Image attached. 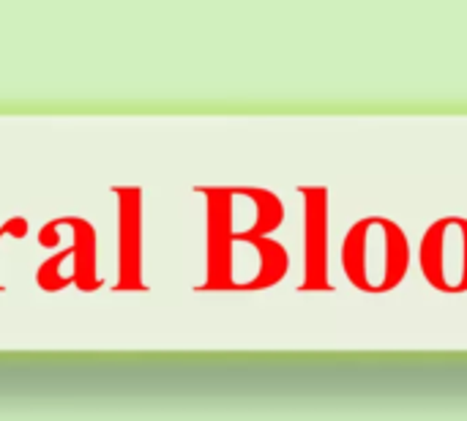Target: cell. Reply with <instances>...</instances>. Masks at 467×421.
I'll use <instances>...</instances> for the list:
<instances>
[{
    "label": "cell",
    "instance_id": "obj_1",
    "mask_svg": "<svg viewBox=\"0 0 467 421\" xmlns=\"http://www.w3.org/2000/svg\"><path fill=\"white\" fill-rule=\"evenodd\" d=\"M410 263L405 230L386 216H367L350 227L342 244V268L348 279L367 293L394 290Z\"/></svg>",
    "mask_w": 467,
    "mask_h": 421
},
{
    "label": "cell",
    "instance_id": "obj_2",
    "mask_svg": "<svg viewBox=\"0 0 467 421\" xmlns=\"http://www.w3.org/2000/svg\"><path fill=\"white\" fill-rule=\"evenodd\" d=\"M421 271L443 293L467 290V219L443 216L421 238Z\"/></svg>",
    "mask_w": 467,
    "mask_h": 421
}]
</instances>
